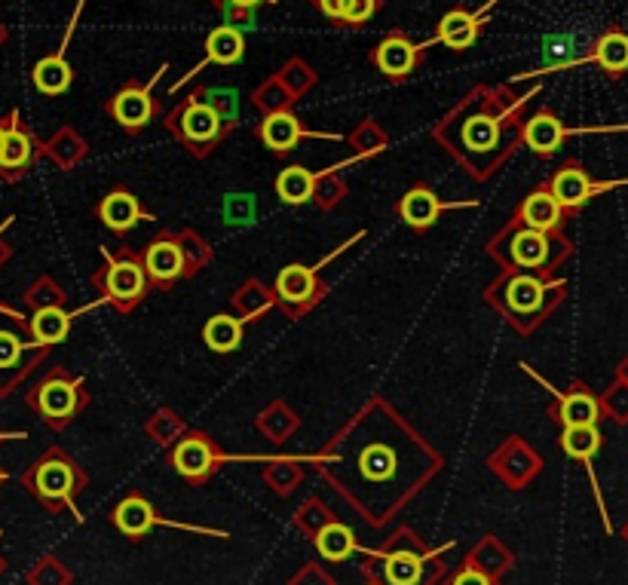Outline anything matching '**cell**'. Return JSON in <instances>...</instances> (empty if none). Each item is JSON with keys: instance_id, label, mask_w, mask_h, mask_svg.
<instances>
[{"instance_id": "obj_1", "label": "cell", "mask_w": 628, "mask_h": 585, "mask_svg": "<svg viewBox=\"0 0 628 585\" xmlns=\"http://www.w3.org/2000/svg\"><path fill=\"white\" fill-rule=\"evenodd\" d=\"M537 92L540 86L530 92H515L509 83H478L432 126L429 135L472 181H488L521 148L524 105Z\"/></svg>"}, {"instance_id": "obj_2", "label": "cell", "mask_w": 628, "mask_h": 585, "mask_svg": "<svg viewBox=\"0 0 628 585\" xmlns=\"http://www.w3.org/2000/svg\"><path fill=\"white\" fill-rule=\"evenodd\" d=\"M432 451L420 432L390 405L374 396L341 435H334L322 463L325 469L350 466L365 487H393L405 475H417V457H429Z\"/></svg>"}, {"instance_id": "obj_3", "label": "cell", "mask_w": 628, "mask_h": 585, "mask_svg": "<svg viewBox=\"0 0 628 585\" xmlns=\"http://www.w3.org/2000/svg\"><path fill=\"white\" fill-rule=\"evenodd\" d=\"M481 298L509 322V328L530 337L567 301V282L558 276L543 279L534 273L500 270L497 279L481 291Z\"/></svg>"}, {"instance_id": "obj_4", "label": "cell", "mask_w": 628, "mask_h": 585, "mask_svg": "<svg viewBox=\"0 0 628 585\" xmlns=\"http://www.w3.org/2000/svg\"><path fill=\"white\" fill-rule=\"evenodd\" d=\"M485 252L500 264V270H518V273H534L543 279H555L564 261L573 255V239L561 233H540L521 227L509 218L491 239Z\"/></svg>"}, {"instance_id": "obj_5", "label": "cell", "mask_w": 628, "mask_h": 585, "mask_svg": "<svg viewBox=\"0 0 628 585\" xmlns=\"http://www.w3.org/2000/svg\"><path fill=\"white\" fill-rule=\"evenodd\" d=\"M163 129L193 160H206L209 154H215L233 132V126L203 99L200 86L190 89L169 114H163Z\"/></svg>"}, {"instance_id": "obj_6", "label": "cell", "mask_w": 628, "mask_h": 585, "mask_svg": "<svg viewBox=\"0 0 628 585\" xmlns=\"http://www.w3.org/2000/svg\"><path fill=\"white\" fill-rule=\"evenodd\" d=\"M89 282L99 291V301L120 316H129L154 291L148 273H144L141 255L129 246H117V252L102 249V267L92 270Z\"/></svg>"}, {"instance_id": "obj_7", "label": "cell", "mask_w": 628, "mask_h": 585, "mask_svg": "<svg viewBox=\"0 0 628 585\" xmlns=\"http://www.w3.org/2000/svg\"><path fill=\"white\" fill-rule=\"evenodd\" d=\"M92 405V393L83 377L71 374L68 368L56 365L46 368L43 377L28 389V408L53 429H65Z\"/></svg>"}, {"instance_id": "obj_8", "label": "cell", "mask_w": 628, "mask_h": 585, "mask_svg": "<svg viewBox=\"0 0 628 585\" xmlns=\"http://www.w3.org/2000/svg\"><path fill=\"white\" fill-rule=\"evenodd\" d=\"M25 481L40 503H46L50 509H62V506H71L86 487V472L77 466L74 457L53 448L31 466Z\"/></svg>"}, {"instance_id": "obj_9", "label": "cell", "mask_w": 628, "mask_h": 585, "mask_svg": "<svg viewBox=\"0 0 628 585\" xmlns=\"http://www.w3.org/2000/svg\"><path fill=\"white\" fill-rule=\"evenodd\" d=\"M169 71V62L160 65V71L148 80V83H141V80H126L111 99L105 102V114L126 132V135H141L144 129H148L154 120L163 117V105L160 99L154 95V83L160 80V74Z\"/></svg>"}, {"instance_id": "obj_10", "label": "cell", "mask_w": 628, "mask_h": 585, "mask_svg": "<svg viewBox=\"0 0 628 585\" xmlns=\"http://www.w3.org/2000/svg\"><path fill=\"white\" fill-rule=\"evenodd\" d=\"M50 347L34 340L31 328L19 316H0V389H10L22 377L34 371L37 362L46 359Z\"/></svg>"}, {"instance_id": "obj_11", "label": "cell", "mask_w": 628, "mask_h": 585, "mask_svg": "<svg viewBox=\"0 0 628 585\" xmlns=\"http://www.w3.org/2000/svg\"><path fill=\"white\" fill-rule=\"evenodd\" d=\"M334 255H328L319 267H307V264H288L279 270L276 282H273V298L276 307L288 316V319H301L307 316L313 307H319L328 295V282L322 279V267L331 261Z\"/></svg>"}, {"instance_id": "obj_12", "label": "cell", "mask_w": 628, "mask_h": 585, "mask_svg": "<svg viewBox=\"0 0 628 585\" xmlns=\"http://www.w3.org/2000/svg\"><path fill=\"white\" fill-rule=\"evenodd\" d=\"M169 466L190 484H206L227 460V454L212 442L203 429H184L166 448Z\"/></svg>"}, {"instance_id": "obj_13", "label": "cell", "mask_w": 628, "mask_h": 585, "mask_svg": "<svg viewBox=\"0 0 628 585\" xmlns=\"http://www.w3.org/2000/svg\"><path fill=\"white\" fill-rule=\"evenodd\" d=\"M552 197L561 203V209L567 212V218H576L583 212L595 197H604V193L616 190V187H625L628 178L622 181H595L592 172L579 163V160H564L549 178H546Z\"/></svg>"}, {"instance_id": "obj_14", "label": "cell", "mask_w": 628, "mask_h": 585, "mask_svg": "<svg viewBox=\"0 0 628 585\" xmlns=\"http://www.w3.org/2000/svg\"><path fill=\"white\" fill-rule=\"evenodd\" d=\"M426 46L429 43H414L402 28H393L368 53V62L386 83H405L420 71L426 59Z\"/></svg>"}, {"instance_id": "obj_15", "label": "cell", "mask_w": 628, "mask_h": 585, "mask_svg": "<svg viewBox=\"0 0 628 585\" xmlns=\"http://www.w3.org/2000/svg\"><path fill=\"white\" fill-rule=\"evenodd\" d=\"M527 374H534V368H527V365H521ZM537 377V374H534ZM549 393L555 396V402L549 405V417L564 429V426H601V420H604V411H601V399H598V393L589 386V383H583V380H576V383H570L567 389H552L543 377H537Z\"/></svg>"}, {"instance_id": "obj_16", "label": "cell", "mask_w": 628, "mask_h": 585, "mask_svg": "<svg viewBox=\"0 0 628 585\" xmlns=\"http://www.w3.org/2000/svg\"><path fill=\"white\" fill-rule=\"evenodd\" d=\"M478 203H445L436 190H432L426 181H417V184H411L402 197H399V203H396V215L402 218V224L411 230V233H417V236H423L426 230H432L439 221H442V215L445 212H454V209H475Z\"/></svg>"}, {"instance_id": "obj_17", "label": "cell", "mask_w": 628, "mask_h": 585, "mask_svg": "<svg viewBox=\"0 0 628 585\" xmlns=\"http://www.w3.org/2000/svg\"><path fill=\"white\" fill-rule=\"evenodd\" d=\"M141 264L144 273L151 279L154 291H172L184 279L181 267V249H178V233L175 230H160L141 246Z\"/></svg>"}, {"instance_id": "obj_18", "label": "cell", "mask_w": 628, "mask_h": 585, "mask_svg": "<svg viewBox=\"0 0 628 585\" xmlns=\"http://www.w3.org/2000/svg\"><path fill=\"white\" fill-rule=\"evenodd\" d=\"M255 138L264 144V148L276 157H288L301 141L319 138V141H337L341 135L334 132H316L307 129L301 117H295L292 111H279V114H267L258 126H255Z\"/></svg>"}, {"instance_id": "obj_19", "label": "cell", "mask_w": 628, "mask_h": 585, "mask_svg": "<svg viewBox=\"0 0 628 585\" xmlns=\"http://www.w3.org/2000/svg\"><path fill=\"white\" fill-rule=\"evenodd\" d=\"M40 154V144L31 135V129L22 123L19 111H13L7 117V132H4V144H0V178L7 181H19L31 172L34 160Z\"/></svg>"}, {"instance_id": "obj_20", "label": "cell", "mask_w": 628, "mask_h": 585, "mask_svg": "<svg viewBox=\"0 0 628 585\" xmlns=\"http://www.w3.org/2000/svg\"><path fill=\"white\" fill-rule=\"evenodd\" d=\"M576 132H589V129H570L555 111L540 108L537 114L524 117L521 123V148L534 151L540 160H549L558 154V148H564V141Z\"/></svg>"}, {"instance_id": "obj_21", "label": "cell", "mask_w": 628, "mask_h": 585, "mask_svg": "<svg viewBox=\"0 0 628 585\" xmlns=\"http://www.w3.org/2000/svg\"><path fill=\"white\" fill-rule=\"evenodd\" d=\"M512 221L521 224V227H530V230H540V233H561L570 218L561 209V203L552 197L549 184L540 181L534 190L521 197V203L512 212Z\"/></svg>"}, {"instance_id": "obj_22", "label": "cell", "mask_w": 628, "mask_h": 585, "mask_svg": "<svg viewBox=\"0 0 628 585\" xmlns=\"http://www.w3.org/2000/svg\"><path fill=\"white\" fill-rule=\"evenodd\" d=\"M83 4L86 0H77V7H74V16H71V25H68V34H65V40H62V46L56 53H50V56H43L37 65H34V71H31V80H34V86H37V92L40 95H50V99H59V95H65L68 89H71V83H74V68H71V62H68V43H71V37H74V25H77V19H80V13H83Z\"/></svg>"}, {"instance_id": "obj_23", "label": "cell", "mask_w": 628, "mask_h": 585, "mask_svg": "<svg viewBox=\"0 0 628 585\" xmlns=\"http://www.w3.org/2000/svg\"><path fill=\"white\" fill-rule=\"evenodd\" d=\"M95 218H99L111 233L126 236L141 221H154V212L144 209V203L135 197V193L126 184H117V187H111L105 197L99 200V206H95Z\"/></svg>"}, {"instance_id": "obj_24", "label": "cell", "mask_w": 628, "mask_h": 585, "mask_svg": "<svg viewBox=\"0 0 628 585\" xmlns=\"http://www.w3.org/2000/svg\"><path fill=\"white\" fill-rule=\"evenodd\" d=\"M206 56H203V62L193 68L187 77H181L175 86H172V92H178L190 77H197V74H203L209 65H218V68H233V65H239L246 59V34H243V28H236V25H218L215 31H209V37H206Z\"/></svg>"}, {"instance_id": "obj_25", "label": "cell", "mask_w": 628, "mask_h": 585, "mask_svg": "<svg viewBox=\"0 0 628 585\" xmlns=\"http://www.w3.org/2000/svg\"><path fill=\"white\" fill-rule=\"evenodd\" d=\"M481 31H485V10L469 13V10H448L442 22L436 25V34L426 43H442L451 53H466L478 43Z\"/></svg>"}, {"instance_id": "obj_26", "label": "cell", "mask_w": 628, "mask_h": 585, "mask_svg": "<svg viewBox=\"0 0 628 585\" xmlns=\"http://www.w3.org/2000/svg\"><path fill=\"white\" fill-rule=\"evenodd\" d=\"M491 463H494V469H497L506 481H512V484H524L527 478H534V475L543 469L540 454H537V451H530V448L524 445V438H518V435L506 438L503 448L494 454Z\"/></svg>"}, {"instance_id": "obj_27", "label": "cell", "mask_w": 628, "mask_h": 585, "mask_svg": "<svg viewBox=\"0 0 628 585\" xmlns=\"http://www.w3.org/2000/svg\"><path fill=\"white\" fill-rule=\"evenodd\" d=\"M586 62H595L610 80L625 77L628 74V34L616 25L604 28L598 40L592 43V53L586 56Z\"/></svg>"}, {"instance_id": "obj_28", "label": "cell", "mask_w": 628, "mask_h": 585, "mask_svg": "<svg viewBox=\"0 0 628 585\" xmlns=\"http://www.w3.org/2000/svg\"><path fill=\"white\" fill-rule=\"evenodd\" d=\"M111 521H114V527H117L123 536H129V540H141L144 533H151V530L160 524V515L154 512V506H151L148 500H144V497L129 494V497H123V500L114 506Z\"/></svg>"}, {"instance_id": "obj_29", "label": "cell", "mask_w": 628, "mask_h": 585, "mask_svg": "<svg viewBox=\"0 0 628 585\" xmlns=\"http://www.w3.org/2000/svg\"><path fill=\"white\" fill-rule=\"evenodd\" d=\"M230 307H233V316L243 319V322H258L264 313H270L276 307V298H273V288H267L261 279H246L239 285L233 295H230Z\"/></svg>"}, {"instance_id": "obj_30", "label": "cell", "mask_w": 628, "mask_h": 585, "mask_svg": "<svg viewBox=\"0 0 628 585\" xmlns=\"http://www.w3.org/2000/svg\"><path fill=\"white\" fill-rule=\"evenodd\" d=\"M203 340H206V347L218 356L236 353L246 340V322L236 319L233 313H218L203 325Z\"/></svg>"}, {"instance_id": "obj_31", "label": "cell", "mask_w": 628, "mask_h": 585, "mask_svg": "<svg viewBox=\"0 0 628 585\" xmlns=\"http://www.w3.org/2000/svg\"><path fill=\"white\" fill-rule=\"evenodd\" d=\"M74 316H77V313H68L65 307L34 310L31 319H28V328H31V334H34L37 344H43V347H50V350H53L56 344H62V340L71 334Z\"/></svg>"}, {"instance_id": "obj_32", "label": "cell", "mask_w": 628, "mask_h": 585, "mask_svg": "<svg viewBox=\"0 0 628 585\" xmlns=\"http://www.w3.org/2000/svg\"><path fill=\"white\" fill-rule=\"evenodd\" d=\"M426 573V555L414 549H393L383 558L386 585H420Z\"/></svg>"}, {"instance_id": "obj_33", "label": "cell", "mask_w": 628, "mask_h": 585, "mask_svg": "<svg viewBox=\"0 0 628 585\" xmlns=\"http://www.w3.org/2000/svg\"><path fill=\"white\" fill-rule=\"evenodd\" d=\"M313 181L316 175L307 169V166H285L279 175H276V197L285 203V206H304V203H313Z\"/></svg>"}, {"instance_id": "obj_34", "label": "cell", "mask_w": 628, "mask_h": 585, "mask_svg": "<svg viewBox=\"0 0 628 585\" xmlns=\"http://www.w3.org/2000/svg\"><path fill=\"white\" fill-rule=\"evenodd\" d=\"M40 151H46L53 157V163L59 166V169H74L77 163H83L86 160V154H89V144H86V138L77 132V129H71V126H65V129H59L50 141L46 144H40Z\"/></svg>"}, {"instance_id": "obj_35", "label": "cell", "mask_w": 628, "mask_h": 585, "mask_svg": "<svg viewBox=\"0 0 628 585\" xmlns=\"http://www.w3.org/2000/svg\"><path fill=\"white\" fill-rule=\"evenodd\" d=\"M601 445H604V435L598 426H564L561 429V451L570 460H579L589 466L598 457Z\"/></svg>"}, {"instance_id": "obj_36", "label": "cell", "mask_w": 628, "mask_h": 585, "mask_svg": "<svg viewBox=\"0 0 628 585\" xmlns=\"http://www.w3.org/2000/svg\"><path fill=\"white\" fill-rule=\"evenodd\" d=\"M178 249H181V267H184V279H197L209 261H212V246L193 230V227H178Z\"/></svg>"}, {"instance_id": "obj_37", "label": "cell", "mask_w": 628, "mask_h": 585, "mask_svg": "<svg viewBox=\"0 0 628 585\" xmlns=\"http://www.w3.org/2000/svg\"><path fill=\"white\" fill-rule=\"evenodd\" d=\"M316 552L325 561H344V558H350L356 552V536L341 521H325L316 530Z\"/></svg>"}, {"instance_id": "obj_38", "label": "cell", "mask_w": 628, "mask_h": 585, "mask_svg": "<svg viewBox=\"0 0 628 585\" xmlns=\"http://www.w3.org/2000/svg\"><path fill=\"white\" fill-rule=\"evenodd\" d=\"M347 141H350V148H353V160L350 163L377 157L380 151L390 148V135H386V129L374 117H365L362 123H356V129L347 135Z\"/></svg>"}, {"instance_id": "obj_39", "label": "cell", "mask_w": 628, "mask_h": 585, "mask_svg": "<svg viewBox=\"0 0 628 585\" xmlns=\"http://www.w3.org/2000/svg\"><path fill=\"white\" fill-rule=\"evenodd\" d=\"M301 426V417L288 408L285 402H270L261 414H258V429L264 435H270L273 442H285L288 435H295Z\"/></svg>"}, {"instance_id": "obj_40", "label": "cell", "mask_w": 628, "mask_h": 585, "mask_svg": "<svg viewBox=\"0 0 628 585\" xmlns=\"http://www.w3.org/2000/svg\"><path fill=\"white\" fill-rule=\"evenodd\" d=\"M276 77H279V83H282L288 92H292V99H295V102H301L304 95L316 86V80H319V74H316L301 56H292V59H288V62L276 71Z\"/></svg>"}, {"instance_id": "obj_41", "label": "cell", "mask_w": 628, "mask_h": 585, "mask_svg": "<svg viewBox=\"0 0 628 585\" xmlns=\"http://www.w3.org/2000/svg\"><path fill=\"white\" fill-rule=\"evenodd\" d=\"M252 105L267 117V114H279V111H292L295 99H292V92L279 83V77L273 74L252 92Z\"/></svg>"}, {"instance_id": "obj_42", "label": "cell", "mask_w": 628, "mask_h": 585, "mask_svg": "<svg viewBox=\"0 0 628 585\" xmlns=\"http://www.w3.org/2000/svg\"><path fill=\"white\" fill-rule=\"evenodd\" d=\"M347 193H350V187H347V181L341 178V172H337V169H325V172H319L316 181H313V203H316L322 212L334 209L337 203H344V200H347Z\"/></svg>"}, {"instance_id": "obj_43", "label": "cell", "mask_w": 628, "mask_h": 585, "mask_svg": "<svg viewBox=\"0 0 628 585\" xmlns=\"http://www.w3.org/2000/svg\"><path fill=\"white\" fill-rule=\"evenodd\" d=\"M65 298H68V295H65V288H62L53 276L37 279L34 288H28V295H25L31 313H34V310H46V307H65Z\"/></svg>"}, {"instance_id": "obj_44", "label": "cell", "mask_w": 628, "mask_h": 585, "mask_svg": "<svg viewBox=\"0 0 628 585\" xmlns=\"http://www.w3.org/2000/svg\"><path fill=\"white\" fill-rule=\"evenodd\" d=\"M598 399H601L604 417H610L616 426H628V383L613 380Z\"/></svg>"}, {"instance_id": "obj_45", "label": "cell", "mask_w": 628, "mask_h": 585, "mask_svg": "<svg viewBox=\"0 0 628 585\" xmlns=\"http://www.w3.org/2000/svg\"><path fill=\"white\" fill-rule=\"evenodd\" d=\"M200 92H203V99L236 129V123H239V95L227 86H200Z\"/></svg>"}, {"instance_id": "obj_46", "label": "cell", "mask_w": 628, "mask_h": 585, "mask_svg": "<svg viewBox=\"0 0 628 585\" xmlns=\"http://www.w3.org/2000/svg\"><path fill=\"white\" fill-rule=\"evenodd\" d=\"M187 426H184V420L172 411V408H160L157 414H151V420H148V435H154L160 445H172L175 438L184 432Z\"/></svg>"}, {"instance_id": "obj_47", "label": "cell", "mask_w": 628, "mask_h": 585, "mask_svg": "<svg viewBox=\"0 0 628 585\" xmlns=\"http://www.w3.org/2000/svg\"><path fill=\"white\" fill-rule=\"evenodd\" d=\"M264 4H279V0H212V7L218 13H227L230 22L227 25H236V22H249L252 19V10L255 7H264ZM239 28V25H236Z\"/></svg>"}, {"instance_id": "obj_48", "label": "cell", "mask_w": 628, "mask_h": 585, "mask_svg": "<svg viewBox=\"0 0 628 585\" xmlns=\"http://www.w3.org/2000/svg\"><path fill=\"white\" fill-rule=\"evenodd\" d=\"M377 10H380V0H347L341 28H362L374 19Z\"/></svg>"}, {"instance_id": "obj_49", "label": "cell", "mask_w": 628, "mask_h": 585, "mask_svg": "<svg viewBox=\"0 0 628 585\" xmlns=\"http://www.w3.org/2000/svg\"><path fill=\"white\" fill-rule=\"evenodd\" d=\"M310 7H313V10H319L328 22L341 25L344 10H347V0H310Z\"/></svg>"}, {"instance_id": "obj_50", "label": "cell", "mask_w": 628, "mask_h": 585, "mask_svg": "<svg viewBox=\"0 0 628 585\" xmlns=\"http://www.w3.org/2000/svg\"><path fill=\"white\" fill-rule=\"evenodd\" d=\"M451 585H494V579L488 576V570H478V567H463L454 579H451Z\"/></svg>"}, {"instance_id": "obj_51", "label": "cell", "mask_w": 628, "mask_h": 585, "mask_svg": "<svg viewBox=\"0 0 628 585\" xmlns=\"http://www.w3.org/2000/svg\"><path fill=\"white\" fill-rule=\"evenodd\" d=\"M616 380H622V383H628V356L616 365Z\"/></svg>"}, {"instance_id": "obj_52", "label": "cell", "mask_w": 628, "mask_h": 585, "mask_svg": "<svg viewBox=\"0 0 628 585\" xmlns=\"http://www.w3.org/2000/svg\"><path fill=\"white\" fill-rule=\"evenodd\" d=\"M7 224H10V221H7ZM7 224H4V227H7ZM4 227H0V233H4ZM7 258H10V246H7L4 239H0V264H4Z\"/></svg>"}, {"instance_id": "obj_53", "label": "cell", "mask_w": 628, "mask_h": 585, "mask_svg": "<svg viewBox=\"0 0 628 585\" xmlns=\"http://www.w3.org/2000/svg\"><path fill=\"white\" fill-rule=\"evenodd\" d=\"M4 132H7V120H0V144H4Z\"/></svg>"}, {"instance_id": "obj_54", "label": "cell", "mask_w": 628, "mask_h": 585, "mask_svg": "<svg viewBox=\"0 0 628 585\" xmlns=\"http://www.w3.org/2000/svg\"><path fill=\"white\" fill-rule=\"evenodd\" d=\"M7 438H16V435H0V442H7Z\"/></svg>"}, {"instance_id": "obj_55", "label": "cell", "mask_w": 628, "mask_h": 585, "mask_svg": "<svg viewBox=\"0 0 628 585\" xmlns=\"http://www.w3.org/2000/svg\"><path fill=\"white\" fill-rule=\"evenodd\" d=\"M622 536H625V540H628V524H625V530H622Z\"/></svg>"}, {"instance_id": "obj_56", "label": "cell", "mask_w": 628, "mask_h": 585, "mask_svg": "<svg viewBox=\"0 0 628 585\" xmlns=\"http://www.w3.org/2000/svg\"><path fill=\"white\" fill-rule=\"evenodd\" d=\"M0 484H4V469H0Z\"/></svg>"}, {"instance_id": "obj_57", "label": "cell", "mask_w": 628, "mask_h": 585, "mask_svg": "<svg viewBox=\"0 0 628 585\" xmlns=\"http://www.w3.org/2000/svg\"><path fill=\"white\" fill-rule=\"evenodd\" d=\"M368 585H377V582H368Z\"/></svg>"}]
</instances>
